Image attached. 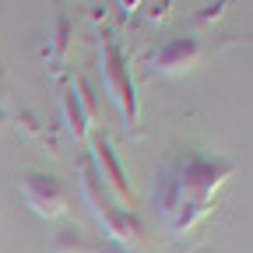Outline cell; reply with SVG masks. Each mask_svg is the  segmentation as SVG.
Listing matches in <instances>:
<instances>
[{
    "instance_id": "1",
    "label": "cell",
    "mask_w": 253,
    "mask_h": 253,
    "mask_svg": "<svg viewBox=\"0 0 253 253\" xmlns=\"http://www.w3.org/2000/svg\"><path fill=\"white\" fill-rule=\"evenodd\" d=\"M190 60H194V42H176V46H169L162 56H158L155 63H162V71H179V67H186Z\"/></svg>"
}]
</instances>
